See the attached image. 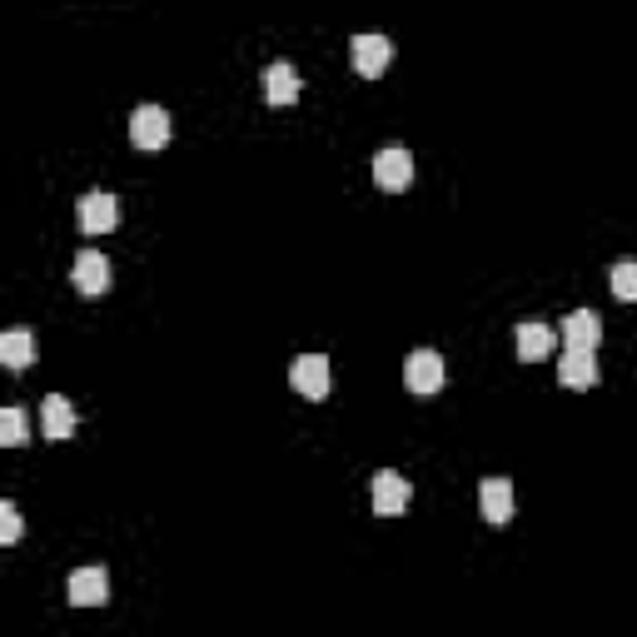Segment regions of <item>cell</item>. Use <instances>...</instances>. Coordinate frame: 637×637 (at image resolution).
<instances>
[{"mask_svg":"<svg viewBox=\"0 0 637 637\" xmlns=\"http://www.w3.org/2000/svg\"><path fill=\"white\" fill-rule=\"evenodd\" d=\"M444 378H449V369H444L438 349H413L409 364H403V384H409L413 394H438Z\"/></svg>","mask_w":637,"mask_h":637,"instance_id":"obj_1","label":"cell"},{"mask_svg":"<svg viewBox=\"0 0 637 637\" xmlns=\"http://www.w3.org/2000/svg\"><path fill=\"white\" fill-rule=\"evenodd\" d=\"M374 179L378 189H389V195H399V189L413 185V154L403 150V145H389V150L374 154Z\"/></svg>","mask_w":637,"mask_h":637,"instance_id":"obj_2","label":"cell"},{"mask_svg":"<svg viewBox=\"0 0 637 637\" xmlns=\"http://www.w3.org/2000/svg\"><path fill=\"white\" fill-rule=\"evenodd\" d=\"M409 498H413V484L403 478L399 469L374 473V513H384V519H399L403 508H409Z\"/></svg>","mask_w":637,"mask_h":637,"instance_id":"obj_3","label":"cell"},{"mask_svg":"<svg viewBox=\"0 0 637 637\" xmlns=\"http://www.w3.org/2000/svg\"><path fill=\"white\" fill-rule=\"evenodd\" d=\"M289 384H295L304 399H329V359L324 354H299L295 369H289Z\"/></svg>","mask_w":637,"mask_h":637,"instance_id":"obj_4","label":"cell"},{"mask_svg":"<svg viewBox=\"0 0 637 637\" xmlns=\"http://www.w3.org/2000/svg\"><path fill=\"white\" fill-rule=\"evenodd\" d=\"M130 140L140 145V150H165V145H170V110L140 105L130 115Z\"/></svg>","mask_w":637,"mask_h":637,"instance_id":"obj_5","label":"cell"},{"mask_svg":"<svg viewBox=\"0 0 637 637\" xmlns=\"http://www.w3.org/2000/svg\"><path fill=\"white\" fill-rule=\"evenodd\" d=\"M120 225V200L105 195V189H90L80 200V229L85 235H110Z\"/></svg>","mask_w":637,"mask_h":637,"instance_id":"obj_6","label":"cell"},{"mask_svg":"<svg viewBox=\"0 0 637 637\" xmlns=\"http://www.w3.org/2000/svg\"><path fill=\"white\" fill-rule=\"evenodd\" d=\"M71 279H75V289H80V295H90V299L105 295V289H110V260L100 254V249H80V254H75Z\"/></svg>","mask_w":637,"mask_h":637,"instance_id":"obj_7","label":"cell"},{"mask_svg":"<svg viewBox=\"0 0 637 637\" xmlns=\"http://www.w3.org/2000/svg\"><path fill=\"white\" fill-rule=\"evenodd\" d=\"M349 60H354V71L364 75V80H374V75L389 71L394 46L384 36H354V46H349Z\"/></svg>","mask_w":637,"mask_h":637,"instance_id":"obj_8","label":"cell"},{"mask_svg":"<svg viewBox=\"0 0 637 637\" xmlns=\"http://www.w3.org/2000/svg\"><path fill=\"white\" fill-rule=\"evenodd\" d=\"M40 434H46V444H65V438L75 434V409H71V399L50 394V399L40 403Z\"/></svg>","mask_w":637,"mask_h":637,"instance_id":"obj_9","label":"cell"},{"mask_svg":"<svg viewBox=\"0 0 637 637\" xmlns=\"http://www.w3.org/2000/svg\"><path fill=\"white\" fill-rule=\"evenodd\" d=\"M105 598H110L105 567H75L71 573V602L75 608H100Z\"/></svg>","mask_w":637,"mask_h":637,"instance_id":"obj_10","label":"cell"},{"mask_svg":"<svg viewBox=\"0 0 637 637\" xmlns=\"http://www.w3.org/2000/svg\"><path fill=\"white\" fill-rule=\"evenodd\" d=\"M558 378H563V389H592L598 384V359L592 349H567L558 359Z\"/></svg>","mask_w":637,"mask_h":637,"instance_id":"obj_11","label":"cell"},{"mask_svg":"<svg viewBox=\"0 0 637 637\" xmlns=\"http://www.w3.org/2000/svg\"><path fill=\"white\" fill-rule=\"evenodd\" d=\"M598 339H602V318L592 309H573L563 318V344L567 349H592L598 354Z\"/></svg>","mask_w":637,"mask_h":637,"instance_id":"obj_12","label":"cell"},{"mask_svg":"<svg viewBox=\"0 0 637 637\" xmlns=\"http://www.w3.org/2000/svg\"><path fill=\"white\" fill-rule=\"evenodd\" d=\"M513 344H519V359H523V364H538V359H548V354H553L558 334L548 329V324H538V318H528V324H519Z\"/></svg>","mask_w":637,"mask_h":637,"instance_id":"obj_13","label":"cell"},{"mask_svg":"<svg viewBox=\"0 0 637 637\" xmlns=\"http://www.w3.org/2000/svg\"><path fill=\"white\" fill-rule=\"evenodd\" d=\"M478 508H484V519L494 523V528H503V523L513 519V484H508V478H488V484L478 488Z\"/></svg>","mask_w":637,"mask_h":637,"instance_id":"obj_14","label":"cell"},{"mask_svg":"<svg viewBox=\"0 0 637 637\" xmlns=\"http://www.w3.org/2000/svg\"><path fill=\"white\" fill-rule=\"evenodd\" d=\"M264 95H270V105H295L299 100V71L289 60H274L264 71Z\"/></svg>","mask_w":637,"mask_h":637,"instance_id":"obj_15","label":"cell"},{"mask_svg":"<svg viewBox=\"0 0 637 637\" xmlns=\"http://www.w3.org/2000/svg\"><path fill=\"white\" fill-rule=\"evenodd\" d=\"M0 359H5V369H25L30 359H36V334L30 329L0 334Z\"/></svg>","mask_w":637,"mask_h":637,"instance_id":"obj_16","label":"cell"},{"mask_svg":"<svg viewBox=\"0 0 637 637\" xmlns=\"http://www.w3.org/2000/svg\"><path fill=\"white\" fill-rule=\"evenodd\" d=\"M0 444H5V449H21V444H30V424H25L21 409H5V413H0Z\"/></svg>","mask_w":637,"mask_h":637,"instance_id":"obj_17","label":"cell"},{"mask_svg":"<svg viewBox=\"0 0 637 637\" xmlns=\"http://www.w3.org/2000/svg\"><path fill=\"white\" fill-rule=\"evenodd\" d=\"M613 295L623 299V304H633V299H637V260L613 264Z\"/></svg>","mask_w":637,"mask_h":637,"instance_id":"obj_18","label":"cell"},{"mask_svg":"<svg viewBox=\"0 0 637 637\" xmlns=\"http://www.w3.org/2000/svg\"><path fill=\"white\" fill-rule=\"evenodd\" d=\"M0 538H5V544H15V538H21V513H15L11 498L0 503Z\"/></svg>","mask_w":637,"mask_h":637,"instance_id":"obj_19","label":"cell"}]
</instances>
